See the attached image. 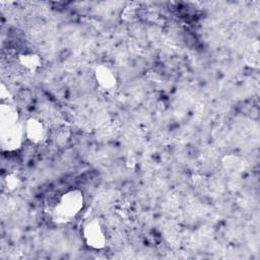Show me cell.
<instances>
[{
  "mask_svg": "<svg viewBox=\"0 0 260 260\" xmlns=\"http://www.w3.org/2000/svg\"><path fill=\"white\" fill-rule=\"evenodd\" d=\"M84 197L81 191L74 189L62 194L52 210V218L57 223H67L81 211Z\"/></svg>",
  "mask_w": 260,
  "mask_h": 260,
  "instance_id": "1",
  "label": "cell"
},
{
  "mask_svg": "<svg viewBox=\"0 0 260 260\" xmlns=\"http://www.w3.org/2000/svg\"><path fill=\"white\" fill-rule=\"evenodd\" d=\"M83 237L86 245L92 249H103L106 245V234L98 219H90L84 224Z\"/></svg>",
  "mask_w": 260,
  "mask_h": 260,
  "instance_id": "2",
  "label": "cell"
},
{
  "mask_svg": "<svg viewBox=\"0 0 260 260\" xmlns=\"http://www.w3.org/2000/svg\"><path fill=\"white\" fill-rule=\"evenodd\" d=\"M24 134L31 143H42L47 136L45 125L37 118H29L24 125Z\"/></svg>",
  "mask_w": 260,
  "mask_h": 260,
  "instance_id": "3",
  "label": "cell"
},
{
  "mask_svg": "<svg viewBox=\"0 0 260 260\" xmlns=\"http://www.w3.org/2000/svg\"><path fill=\"white\" fill-rule=\"evenodd\" d=\"M95 79L99 83L100 87H102L105 90H111L115 88L117 80L114 72L105 65H100L95 69Z\"/></svg>",
  "mask_w": 260,
  "mask_h": 260,
  "instance_id": "4",
  "label": "cell"
},
{
  "mask_svg": "<svg viewBox=\"0 0 260 260\" xmlns=\"http://www.w3.org/2000/svg\"><path fill=\"white\" fill-rule=\"evenodd\" d=\"M20 63L28 70H36L41 66V59L35 54H24L20 56Z\"/></svg>",
  "mask_w": 260,
  "mask_h": 260,
  "instance_id": "5",
  "label": "cell"
}]
</instances>
